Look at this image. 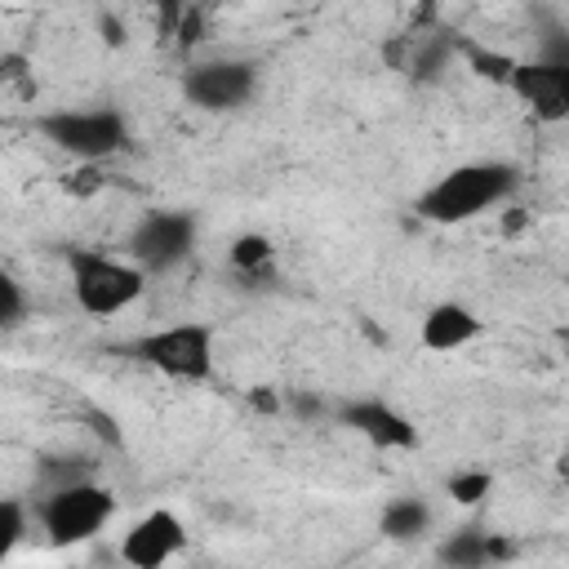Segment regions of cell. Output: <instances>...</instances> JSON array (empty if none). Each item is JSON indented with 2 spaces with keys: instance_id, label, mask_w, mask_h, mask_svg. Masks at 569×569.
Segmentation results:
<instances>
[{
  "instance_id": "ffe728a7",
  "label": "cell",
  "mask_w": 569,
  "mask_h": 569,
  "mask_svg": "<svg viewBox=\"0 0 569 569\" xmlns=\"http://www.w3.org/2000/svg\"><path fill=\"white\" fill-rule=\"evenodd\" d=\"M565 351H569V333H565Z\"/></svg>"
},
{
  "instance_id": "6da1fadb",
  "label": "cell",
  "mask_w": 569,
  "mask_h": 569,
  "mask_svg": "<svg viewBox=\"0 0 569 569\" xmlns=\"http://www.w3.org/2000/svg\"><path fill=\"white\" fill-rule=\"evenodd\" d=\"M516 187H520V169L511 160H467V164L445 169L418 196V213L427 222L458 227V222H471V218L489 213L493 204H502Z\"/></svg>"
},
{
  "instance_id": "5b68a950",
  "label": "cell",
  "mask_w": 569,
  "mask_h": 569,
  "mask_svg": "<svg viewBox=\"0 0 569 569\" xmlns=\"http://www.w3.org/2000/svg\"><path fill=\"white\" fill-rule=\"evenodd\" d=\"M133 356L178 382H204L213 378V329L204 320H178L164 329H151L133 342Z\"/></svg>"
},
{
  "instance_id": "52a82bcc",
  "label": "cell",
  "mask_w": 569,
  "mask_h": 569,
  "mask_svg": "<svg viewBox=\"0 0 569 569\" xmlns=\"http://www.w3.org/2000/svg\"><path fill=\"white\" fill-rule=\"evenodd\" d=\"M196 249V213L187 209H151L129 231V258L142 271H169Z\"/></svg>"
},
{
  "instance_id": "8fae6325",
  "label": "cell",
  "mask_w": 569,
  "mask_h": 569,
  "mask_svg": "<svg viewBox=\"0 0 569 569\" xmlns=\"http://www.w3.org/2000/svg\"><path fill=\"white\" fill-rule=\"evenodd\" d=\"M480 333H485V320L467 302H436V307H427V316L418 325V342L427 351H440V356L476 342Z\"/></svg>"
},
{
  "instance_id": "3957f363",
  "label": "cell",
  "mask_w": 569,
  "mask_h": 569,
  "mask_svg": "<svg viewBox=\"0 0 569 569\" xmlns=\"http://www.w3.org/2000/svg\"><path fill=\"white\" fill-rule=\"evenodd\" d=\"M67 271H71L76 307L84 316H98V320L120 316L147 289V271L133 258H111V253H98V249H71Z\"/></svg>"
},
{
  "instance_id": "5bb4252c",
  "label": "cell",
  "mask_w": 569,
  "mask_h": 569,
  "mask_svg": "<svg viewBox=\"0 0 569 569\" xmlns=\"http://www.w3.org/2000/svg\"><path fill=\"white\" fill-rule=\"evenodd\" d=\"M271 262H276L271 236H262V231H240V236L231 240V267H236V271L262 276V271H271Z\"/></svg>"
},
{
  "instance_id": "30bf717a",
  "label": "cell",
  "mask_w": 569,
  "mask_h": 569,
  "mask_svg": "<svg viewBox=\"0 0 569 569\" xmlns=\"http://www.w3.org/2000/svg\"><path fill=\"white\" fill-rule=\"evenodd\" d=\"M338 422L351 427L356 436H365L373 449H413V445H418V427H413V418L400 413L396 405L378 400V396L342 400V405H338Z\"/></svg>"
},
{
  "instance_id": "d6986e66",
  "label": "cell",
  "mask_w": 569,
  "mask_h": 569,
  "mask_svg": "<svg viewBox=\"0 0 569 569\" xmlns=\"http://www.w3.org/2000/svg\"><path fill=\"white\" fill-rule=\"evenodd\" d=\"M538 62H551V67H569V31L565 27H556V31H547L542 40H538V53H533Z\"/></svg>"
},
{
  "instance_id": "7a4b0ae2",
  "label": "cell",
  "mask_w": 569,
  "mask_h": 569,
  "mask_svg": "<svg viewBox=\"0 0 569 569\" xmlns=\"http://www.w3.org/2000/svg\"><path fill=\"white\" fill-rule=\"evenodd\" d=\"M36 133L71 160H107L129 147V120L120 107H53L36 116Z\"/></svg>"
},
{
  "instance_id": "4fadbf2b",
  "label": "cell",
  "mask_w": 569,
  "mask_h": 569,
  "mask_svg": "<svg viewBox=\"0 0 569 569\" xmlns=\"http://www.w3.org/2000/svg\"><path fill=\"white\" fill-rule=\"evenodd\" d=\"M427 529H431V507L418 493L391 498L378 516V533L391 542H418V538H427Z\"/></svg>"
},
{
  "instance_id": "9a60e30c",
  "label": "cell",
  "mask_w": 569,
  "mask_h": 569,
  "mask_svg": "<svg viewBox=\"0 0 569 569\" xmlns=\"http://www.w3.org/2000/svg\"><path fill=\"white\" fill-rule=\"evenodd\" d=\"M493 489V471H453L445 480V493L458 502V507H480Z\"/></svg>"
},
{
  "instance_id": "277c9868",
  "label": "cell",
  "mask_w": 569,
  "mask_h": 569,
  "mask_svg": "<svg viewBox=\"0 0 569 569\" xmlns=\"http://www.w3.org/2000/svg\"><path fill=\"white\" fill-rule=\"evenodd\" d=\"M111 516H116V493L98 480H76L40 498V529L53 547H76L98 538Z\"/></svg>"
},
{
  "instance_id": "2e32d148",
  "label": "cell",
  "mask_w": 569,
  "mask_h": 569,
  "mask_svg": "<svg viewBox=\"0 0 569 569\" xmlns=\"http://www.w3.org/2000/svg\"><path fill=\"white\" fill-rule=\"evenodd\" d=\"M462 53H467V62H471V71L480 80H498V84H507L511 71H516V62H520V58H507V53H489L480 44H462Z\"/></svg>"
},
{
  "instance_id": "e0dca14e",
  "label": "cell",
  "mask_w": 569,
  "mask_h": 569,
  "mask_svg": "<svg viewBox=\"0 0 569 569\" xmlns=\"http://www.w3.org/2000/svg\"><path fill=\"white\" fill-rule=\"evenodd\" d=\"M22 533H27V507H22V498H4L0 502V560H9L18 551Z\"/></svg>"
},
{
  "instance_id": "7c38bea8",
  "label": "cell",
  "mask_w": 569,
  "mask_h": 569,
  "mask_svg": "<svg viewBox=\"0 0 569 569\" xmlns=\"http://www.w3.org/2000/svg\"><path fill=\"white\" fill-rule=\"evenodd\" d=\"M436 556H440L445 569H489L493 560L507 556V542L493 538V533H485V529H476V525H467V529L445 533V542L436 547Z\"/></svg>"
},
{
  "instance_id": "ac0fdd59",
  "label": "cell",
  "mask_w": 569,
  "mask_h": 569,
  "mask_svg": "<svg viewBox=\"0 0 569 569\" xmlns=\"http://www.w3.org/2000/svg\"><path fill=\"white\" fill-rule=\"evenodd\" d=\"M27 320V293L13 276H0V325L4 329H18Z\"/></svg>"
},
{
  "instance_id": "9c48e42d",
  "label": "cell",
  "mask_w": 569,
  "mask_h": 569,
  "mask_svg": "<svg viewBox=\"0 0 569 569\" xmlns=\"http://www.w3.org/2000/svg\"><path fill=\"white\" fill-rule=\"evenodd\" d=\"M507 89L529 107L533 120L542 124H560L569 120V67H551L538 58H520Z\"/></svg>"
},
{
  "instance_id": "8992f818",
  "label": "cell",
  "mask_w": 569,
  "mask_h": 569,
  "mask_svg": "<svg viewBox=\"0 0 569 569\" xmlns=\"http://www.w3.org/2000/svg\"><path fill=\"white\" fill-rule=\"evenodd\" d=\"M178 89L196 111H236L258 93V62H249V58H204V62H191L182 71Z\"/></svg>"
},
{
  "instance_id": "ba28073f",
  "label": "cell",
  "mask_w": 569,
  "mask_h": 569,
  "mask_svg": "<svg viewBox=\"0 0 569 569\" xmlns=\"http://www.w3.org/2000/svg\"><path fill=\"white\" fill-rule=\"evenodd\" d=\"M187 547V525L169 511V507H156L147 516H138L124 538H120V560L129 569H164L178 551Z\"/></svg>"
}]
</instances>
